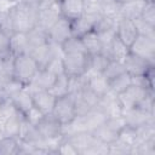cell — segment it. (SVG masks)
I'll return each instance as SVG.
<instances>
[{
    "instance_id": "6da1fadb",
    "label": "cell",
    "mask_w": 155,
    "mask_h": 155,
    "mask_svg": "<svg viewBox=\"0 0 155 155\" xmlns=\"http://www.w3.org/2000/svg\"><path fill=\"white\" fill-rule=\"evenodd\" d=\"M38 5L25 2L23 0L18 1L10 8V17L12 21V28L15 31L28 33L30 29L36 27L38 19Z\"/></svg>"
},
{
    "instance_id": "7a4b0ae2",
    "label": "cell",
    "mask_w": 155,
    "mask_h": 155,
    "mask_svg": "<svg viewBox=\"0 0 155 155\" xmlns=\"http://www.w3.org/2000/svg\"><path fill=\"white\" fill-rule=\"evenodd\" d=\"M39 65L35 59L29 53H23L13 57V78L28 85L36 73L39 71Z\"/></svg>"
},
{
    "instance_id": "3957f363",
    "label": "cell",
    "mask_w": 155,
    "mask_h": 155,
    "mask_svg": "<svg viewBox=\"0 0 155 155\" xmlns=\"http://www.w3.org/2000/svg\"><path fill=\"white\" fill-rule=\"evenodd\" d=\"M62 17L61 5L58 0H45L39 5L36 25L44 30H48Z\"/></svg>"
},
{
    "instance_id": "277c9868",
    "label": "cell",
    "mask_w": 155,
    "mask_h": 155,
    "mask_svg": "<svg viewBox=\"0 0 155 155\" xmlns=\"http://www.w3.org/2000/svg\"><path fill=\"white\" fill-rule=\"evenodd\" d=\"M52 115L61 124H65V122H69L70 120H73L76 116L74 94L68 93L63 97L57 98L56 104L52 110Z\"/></svg>"
},
{
    "instance_id": "5b68a950",
    "label": "cell",
    "mask_w": 155,
    "mask_h": 155,
    "mask_svg": "<svg viewBox=\"0 0 155 155\" xmlns=\"http://www.w3.org/2000/svg\"><path fill=\"white\" fill-rule=\"evenodd\" d=\"M88 56L87 53H64V73L68 76L82 75L88 67Z\"/></svg>"
},
{
    "instance_id": "8992f818",
    "label": "cell",
    "mask_w": 155,
    "mask_h": 155,
    "mask_svg": "<svg viewBox=\"0 0 155 155\" xmlns=\"http://www.w3.org/2000/svg\"><path fill=\"white\" fill-rule=\"evenodd\" d=\"M130 53L136 54L140 58H144L151 63H154L155 58V39L144 36V35H138L136 40L131 44L128 47Z\"/></svg>"
},
{
    "instance_id": "52a82bcc",
    "label": "cell",
    "mask_w": 155,
    "mask_h": 155,
    "mask_svg": "<svg viewBox=\"0 0 155 155\" xmlns=\"http://www.w3.org/2000/svg\"><path fill=\"white\" fill-rule=\"evenodd\" d=\"M151 91L153 90H150V88H145V87L131 84L124 92L117 94V98H119V101L124 108V111H125V110L137 107V104Z\"/></svg>"
},
{
    "instance_id": "ba28073f",
    "label": "cell",
    "mask_w": 155,
    "mask_h": 155,
    "mask_svg": "<svg viewBox=\"0 0 155 155\" xmlns=\"http://www.w3.org/2000/svg\"><path fill=\"white\" fill-rule=\"evenodd\" d=\"M74 99H75L76 115H85L88 110L94 108L99 102V97L96 96L87 86L85 88H82L80 92L75 93Z\"/></svg>"
},
{
    "instance_id": "9c48e42d",
    "label": "cell",
    "mask_w": 155,
    "mask_h": 155,
    "mask_svg": "<svg viewBox=\"0 0 155 155\" xmlns=\"http://www.w3.org/2000/svg\"><path fill=\"white\" fill-rule=\"evenodd\" d=\"M48 41L56 42L62 45L67 39H69L73 33H71V21H69L65 17H61L48 30Z\"/></svg>"
},
{
    "instance_id": "30bf717a",
    "label": "cell",
    "mask_w": 155,
    "mask_h": 155,
    "mask_svg": "<svg viewBox=\"0 0 155 155\" xmlns=\"http://www.w3.org/2000/svg\"><path fill=\"white\" fill-rule=\"evenodd\" d=\"M126 73H128L131 76H138V75H145V73L154 67V63L140 58L136 54L128 53L125 58V61L122 62Z\"/></svg>"
},
{
    "instance_id": "8fae6325",
    "label": "cell",
    "mask_w": 155,
    "mask_h": 155,
    "mask_svg": "<svg viewBox=\"0 0 155 155\" xmlns=\"http://www.w3.org/2000/svg\"><path fill=\"white\" fill-rule=\"evenodd\" d=\"M124 117L126 121V125L132 127V128H137L147 122L154 121V113H148L145 110H142L137 107L131 108L128 110L124 111Z\"/></svg>"
},
{
    "instance_id": "7c38bea8",
    "label": "cell",
    "mask_w": 155,
    "mask_h": 155,
    "mask_svg": "<svg viewBox=\"0 0 155 155\" xmlns=\"http://www.w3.org/2000/svg\"><path fill=\"white\" fill-rule=\"evenodd\" d=\"M116 36L126 45L131 46V44L136 40L138 36V31L136 29V25L133 21L126 19V18H119L116 24Z\"/></svg>"
},
{
    "instance_id": "4fadbf2b",
    "label": "cell",
    "mask_w": 155,
    "mask_h": 155,
    "mask_svg": "<svg viewBox=\"0 0 155 155\" xmlns=\"http://www.w3.org/2000/svg\"><path fill=\"white\" fill-rule=\"evenodd\" d=\"M61 127H62V124L52 114L45 115L44 119L36 125V128L41 138H52V137L62 136Z\"/></svg>"
},
{
    "instance_id": "5bb4252c",
    "label": "cell",
    "mask_w": 155,
    "mask_h": 155,
    "mask_svg": "<svg viewBox=\"0 0 155 155\" xmlns=\"http://www.w3.org/2000/svg\"><path fill=\"white\" fill-rule=\"evenodd\" d=\"M31 97L34 105L39 108L44 114H52L57 97H54L48 90H38L31 93Z\"/></svg>"
},
{
    "instance_id": "9a60e30c",
    "label": "cell",
    "mask_w": 155,
    "mask_h": 155,
    "mask_svg": "<svg viewBox=\"0 0 155 155\" xmlns=\"http://www.w3.org/2000/svg\"><path fill=\"white\" fill-rule=\"evenodd\" d=\"M99 17L101 16H87V15H82L81 17L71 21V33H73V35L81 38L86 33L93 30L94 24H96V22L98 21Z\"/></svg>"
},
{
    "instance_id": "2e32d148",
    "label": "cell",
    "mask_w": 155,
    "mask_h": 155,
    "mask_svg": "<svg viewBox=\"0 0 155 155\" xmlns=\"http://www.w3.org/2000/svg\"><path fill=\"white\" fill-rule=\"evenodd\" d=\"M8 48H10V53L13 57L18 54L28 53L29 45H28L27 33H21V31L12 33L8 36Z\"/></svg>"
},
{
    "instance_id": "e0dca14e",
    "label": "cell",
    "mask_w": 155,
    "mask_h": 155,
    "mask_svg": "<svg viewBox=\"0 0 155 155\" xmlns=\"http://www.w3.org/2000/svg\"><path fill=\"white\" fill-rule=\"evenodd\" d=\"M62 17L74 21L84 15V0H59Z\"/></svg>"
},
{
    "instance_id": "ac0fdd59",
    "label": "cell",
    "mask_w": 155,
    "mask_h": 155,
    "mask_svg": "<svg viewBox=\"0 0 155 155\" xmlns=\"http://www.w3.org/2000/svg\"><path fill=\"white\" fill-rule=\"evenodd\" d=\"M147 1L144 0H130L125 4H120V18L136 19L142 16Z\"/></svg>"
},
{
    "instance_id": "d6986e66",
    "label": "cell",
    "mask_w": 155,
    "mask_h": 155,
    "mask_svg": "<svg viewBox=\"0 0 155 155\" xmlns=\"http://www.w3.org/2000/svg\"><path fill=\"white\" fill-rule=\"evenodd\" d=\"M84 116V121L86 125V130L88 132H93L96 128H98L99 126H102L103 124H105L107 121V115L103 113V110L99 107H94L91 110H88Z\"/></svg>"
},
{
    "instance_id": "ffe728a7",
    "label": "cell",
    "mask_w": 155,
    "mask_h": 155,
    "mask_svg": "<svg viewBox=\"0 0 155 155\" xmlns=\"http://www.w3.org/2000/svg\"><path fill=\"white\" fill-rule=\"evenodd\" d=\"M10 99L13 103V105L16 107V109L23 115L34 105L31 93L25 88V86H24V88H22L17 93H15L12 97H10Z\"/></svg>"
},
{
    "instance_id": "44dd1931",
    "label": "cell",
    "mask_w": 155,
    "mask_h": 155,
    "mask_svg": "<svg viewBox=\"0 0 155 155\" xmlns=\"http://www.w3.org/2000/svg\"><path fill=\"white\" fill-rule=\"evenodd\" d=\"M23 117H24V115L18 113V114H16L13 116H10L6 120H4L2 124L0 125V130L2 132V136L18 138L19 130H21V121H22Z\"/></svg>"
},
{
    "instance_id": "7402d4cb",
    "label": "cell",
    "mask_w": 155,
    "mask_h": 155,
    "mask_svg": "<svg viewBox=\"0 0 155 155\" xmlns=\"http://www.w3.org/2000/svg\"><path fill=\"white\" fill-rule=\"evenodd\" d=\"M87 87L99 98L110 91L109 81L103 74H93L87 79Z\"/></svg>"
},
{
    "instance_id": "603a6c76",
    "label": "cell",
    "mask_w": 155,
    "mask_h": 155,
    "mask_svg": "<svg viewBox=\"0 0 155 155\" xmlns=\"http://www.w3.org/2000/svg\"><path fill=\"white\" fill-rule=\"evenodd\" d=\"M65 138H68L73 143V145L78 149L79 154H84V151L87 150L97 140L91 132H80V133H75Z\"/></svg>"
},
{
    "instance_id": "cb8c5ba5",
    "label": "cell",
    "mask_w": 155,
    "mask_h": 155,
    "mask_svg": "<svg viewBox=\"0 0 155 155\" xmlns=\"http://www.w3.org/2000/svg\"><path fill=\"white\" fill-rule=\"evenodd\" d=\"M27 38H28V45H29V52L39 46H42L48 42V35L47 31L41 29L40 27H34L33 29H30L27 33ZM28 52V53H29Z\"/></svg>"
},
{
    "instance_id": "d4e9b609",
    "label": "cell",
    "mask_w": 155,
    "mask_h": 155,
    "mask_svg": "<svg viewBox=\"0 0 155 155\" xmlns=\"http://www.w3.org/2000/svg\"><path fill=\"white\" fill-rule=\"evenodd\" d=\"M130 53L128 46H126L117 36H115V39L113 40L109 51H108V57L111 61H117V62H124L126 56Z\"/></svg>"
},
{
    "instance_id": "484cf974",
    "label": "cell",
    "mask_w": 155,
    "mask_h": 155,
    "mask_svg": "<svg viewBox=\"0 0 155 155\" xmlns=\"http://www.w3.org/2000/svg\"><path fill=\"white\" fill-rule=\"evenodd\" d=\"M81 40H82V44L85 46L87 54L92 56V54L102 53V44H101V40L94 30H91V31L86 33L85 35H82Z\"/></svg>"
},
{
    "instance_id": "4316f807",
    "label": "cell",
    "mask_w": 155,
    "mask_h": 155,
    "mask_svg": "<svg viewBox=\"0 0 155 155\" xmlns=\"http://www.w3.org/2000/svg\"><path fill=\"white\" fill-rule=\"evenodd\" d=\"M41 138L36 126L31 125L28 122L24 117L21 121V130H19V136L18 139L24 140V142H30V143H36Z\"/></svg>"
},
{
    "instance_id": "83f0119b",
    "label": "cell",
    "mask_w": 155,
    "mask_h": 155,
    "mask_svg": "<svg viewBox=\"0 0 155 155\" xmlns=\"http://www.w3.org/2000/svg\"><path fill=\"white\" fill-rule=\"evenodd\" d=\"M93 134V137L105 144H111L117 139V132H115L114 130H111L107 124H103L102 126H99L98 128H96L93 132H91Z\"/></svg>"
},
{
    "instance_id": "f1b7e54d",
    "label": "cell",
    "mask_w": 155,
    "mask_h": 155,
    "mask_svg": "<svg viewBox=\"0 0 155 155\" xmlns=\"http://www.w3.org/2000/svg\"><path fill=\"white\" fill-rule=\"evenodd\" d=\"M29 54L35 59V62L38 63V65H39L40 69L45 68V65L48 63V61L52 59L48 42L45 44V45H42V46H39V47L33 48V50L29 52Z\"/></svg>"
},
{
    "instance_id": "f546056e",
    "label": "cell",
    "mask_w": 155,
    "mask_h": 155,
    "mask_svg": "<svg viewBox=\"0 0 155 155\" xmlns=\"http://www.w3.org/2000/svg\"><path fill=\"white\" fill-rule=\"evenodd\" d=\"M62 50L64 53H87L81 38L74 35H71L62 44Z\"/></svg>"
},
{
    "instance_id": "4dcf8cb0",
    "label": "cell",
    "mask_w": 155,
    "mask_h": 155,
    "mask_svg": "<svg viewBox=\"0 0 155 155\" xmlns=\"http://www.w3.org/2000/svg\"><path fill=\"white\" fill-rule=\"evenodd\" d=\"M50 92L57 98L68 94L69 93V76L67 74H62V75L57 76L56 82L53 84Z\"/></svg>"
},
{
    "instance_id": "1f68e13d",
    "label": "cell",
    "mask_w": 155,
    "mask_h": 155,
    "mask_svg": "<svg viewBox=\"0 0 155 155\" xmlns=\"http://www.w3.org/2000/svg\"><path fill=\"white\" fill-rule=\"evenodd\" d=\"M131 75L128 73H122L121 75H119L117 78L113 79L111 81H109L110 85V91L114 92L115 94H120L121 92H124L130 85H131Z\"/></svg>"
},
{
    "instance_id": "d6a6232c",
    "label": "cell",
    "mask_w": 155,
    "mask_h": 155,
    "mask_svg": "<svg viewBox=\"0 0 155 155\" xmlns=\"http://www.w3.org/2000/svg\"><path fill=\"white\" fill-rule=\"evenodd\" d=\"M19 140L16 137H5L0 139V155H13L18 154Z\"/></svg>"
},
{
    "instance_id": "836d02e7",
    "label": "cell",
    "mask_w": 155,
    "mask_h": 155,
    "mask_svg": "<svg viewBox=\"0 0 155 155\" xmlns=\"http://www.w3.org/2000/svg\"><path fill=\"white\" fill-rule=\"evenodd\" d=\"M109 58L103 54V53H97V54H92V56H88V69L93 70L94 73H99L102 74L103 70L105 69V67L108 65L109 63Z\"/></svg>"
},
{
    "instance_id": "e575fe53",
    "label": "cell",
    "mask_w": 155,
    "mask_h": 155,
    "mask_svg": "<svg viewBox=\"0 0 155 155\" xmlns=\"http://www.w3.org/2000/svg\"><path fill=\"white\" fill-rule=\"evenodd\" d=\"M125 67H124V63L121 62H117V61H109L108 65L105 67V69L103 70V75L105 76V79L108 81H111L113 79L117 78L119 75H121L122 73H125Z\"/></svg>"
},
{
    "instance_id": "d590c367",
    "label": "cell",
    "mask_w": 155,
    "mask_h": 155,
    "mask_svg": "<svg viewBox=\"0 0 155 155\" xmlns=\"http://www.w3.org/2000/svg\"><path fill=\"white\" fill-rule=\"evenodd\" d=\"M117 140H120L121 143L128 145V147H133L137 143V133H136V128H132L130 126H125L117 134Z\"/></svg>"
},
{
    "instance_id": "8d00e7d4",
    "label": "cell",
    "mask_w": 155,
    "mask_h": 155,
    "mask_svg": "<svg viewBox=\"0 0 155 155\" xmlns=\"http://www.w3.org/2000/svg\"><path fill=\"white\" fill-rule=\"evenodd\" d=\"M133 23L136 25L138 35H144V36H149V38H154L155 39V25H151V24L147 23L140 17L133 19Z\"/></svg>"
},
{
    "instance_id": "74e56055",
    "label": "cell",
    "mask_w": 155,
    "mask_h": 155,
    "mask_svg": "<svg viewBox=\"0 0 155 155\" xmlns=\"http://www.w3.org/2000/svg\"><path fill=\"white\" fill-rule=\"evenodd\" d=\"M101 15L110 18H120V4L116 1H109L102 4Z\"/></svg>"
},
{
    "instance_id": "f35d334b",
    "label": "cell",
    "mask_w": 155,
    "mask_h": 155,
    "mask_svg": "<svg viewBox=\"0 0 155 155\" xmlns=\"http://www.w3.org/2000/svg\"><path fill=\"white\" fill-rule=\"evenodd\" d=\"M87 86V80L84 75L69 76V93L75 94Z\"/></svg>"
},
{
    "instance_id": "ab89813d",
    "label": "cell",
    "mask_w": 155,
    "mask_h": 155,
    "mask_svg": "<svg viewBox=\"0 0 155 155\" xmlns=\"http://www.w3.org/2000/svg\"><path fill=\"white\" fill-rule=\"evenodd\" d=\"M42 69H46L48 70L50 73H52L53 75L56 76H59L62 74H65L64 73V64H63V57H56V58H52L48 61V63L45 65V68Z\"/></svg>"
},
{
    "instance_id": "60d3db41",
    "label": "cell",
    "mask_w": 155,
    "mask_h": 155,
    "mask_svg": "<svg viewBox=\"0 0 155 155\" xmlns=\"http://www.w3.org/2000/svg\"><path fill=\"white\" fill-rule=\"evenodd\" d=\"M101 0H84V15L87 16H102Z\"/></svg>"
},
{
    "instance_id": "b9f144b4",
    "label": "cell",
    "mask_w": 155,
    "mask_h": 155,
    "mask_svg": "<svg viewBox=\"0 0 155 155\" xmlns=\"http://www.w3.org/2000/svg\"><path fill=\"white\" fill-rule=\"evenodd\" d=\"M45 115H46V114H44L39 108H36L35 105H33V107L24 114V119H25L28 122H30L31 125L36 126V125L44 119Z\"/></svg>"
},
{
    "instance_id": "7bdbcfd3",
    "label": "cell",
    "mask_w": 155,
    "mask_h": 155,
    "mask_svg": "<svg viewBox=\"0 0 155 155\" xmlns=\"http://www.w3.org/2000/svg\"><path fill=\"white\" fill-rule=\"evenodd\" d=\"M140 18L144 19L147 23L155 25V4H154V1H147Z\"/></svg>"
},
{
    "instance_id": "ee69618b",
    "label": "cell",
    "mask_w": 155,
    "mask_h": 155,
    "mask_svg": "<svg viewBox=\"0 0 155 155\" xmlns=\"http://www.w3.org/2000/svg\"><path fill=\"white\" fill-rule=\"evenodd\" d=\"M57 153L58 154H62V155H79V151L78 149L73 145V143L68 139V138H63V140L61 142L58 149H57Z\"/></svg>"
},
{
    "instance_id": "f6af8a7d",
    "label": "cell",
    "mask_w": 155,
    "mask_h": 155,
    "mask_svg": "<svg viewBox=\"0 0 155 155\" xmlns=\"http://www.w3.org/2000/svg\"><path fill=\"white\" fill-rule=\"evenodd\" d=\"M105 124H107L111 130H114V131L117 132V133H119L125 126H127L124 115H121V116H116V117H109V119H107Z\"/></svg>"
},
{
    "instance_id": "bcb514c9",
    "label": "cell",
    "mask_w": 155,
    "mask_h": 155,
    "mask_svg": "<svg viewBox=\"0 0 155 155\" xmlns=\"http://www.w3.org/2000/svg\"><path fill=\"white\" fill-rule=\"evenodd\" d=\"M12 56L10 53L8 48V35L0 28V58L4 57H10Z\"/></svg>"
},
{
    "instance_id": "7dc6e473",
    "label": "cell",
    "mask_w": 155,
    "mask_h": 155,
    "mask_svg": "<svg viewBox=\"0 0 155 155\" xmlns=\"http://www.w3.org/2000/svg\"><path fill=\"white\" fill-rule=\"evenodd\" d=\"M23 1H25V2H29V4H33V5H40L41 2H44L45 0H23Z\"/></svg>"
},
{
    "instance_id": "c3c4849f",
    "label": "cell",
    "mask_w": 155,
    "mask_h": 155,
    "mask_svg": "<svg viewBox=\"0 0 155 155\" xmlns=\"http://www.w3.org/2000/svg\"><path fill=\"white\" fill-rule=\"evenodd\" d=\"M4 1H6V2H8V4H11V5H15V4H17V2L21 1V0H4Z\"/></svg>"
},
{
    "instance_id": "681fc988",
    "label": "cell",
    "mask_w": 155,
    "mask_h": 155,
    "mask_svg": "<svg viewBox=\"0 0 155 155\" xmlns=\"http://www.w3.org/2000/svg\"><path fill=\"white\" fill-rule=\"evenodd\" d=\"M116 2H119V4H125V2H127V1H130V0H115Z\"/></svg>"
},
{
    "instance_id": "f907efd6",
    "label": "cell",
    "mask_w": 155,
    "mask_h": 155,
    "mask_svg": "<svg viewBox=\"0 0 155 155\" xmlns=\"http://www.w3.org/2000/svg\"><path fill=\"white\" fill-rule=\"evenodd\" d=\"M109 1H115V0H101L102 4H104V2H109Z\"/></svg>"
},
{
    "instance_id": "816d5d0a",
    "label": "cell",
    "mask_w": 155,
    "mask_h": 155,
    "mask_svg": "<svg viewBox=\"0 0 155 155\" xmlns=\"http://www.w3.org/2000/svg\"><path fill=\"white\" fill-rule=\"evenodd\" d=\"M144 1H154V0H144Z\"/></svg>"
},
{
    "instance_id": "f5cc1de1",
    "label": "cell",
    "mask_w": 155,
    "mask_h": 155,
    "mask_svg": "<svg viewBox=\"0 0 155 155\" xmlns=\"http://www.w3.org/2000/svg\"><path fill=\"white\" fill-rule=\"evenodd\" d=\"M58 1H59V0H58Z\"/></svg>"
}]
</instances>
